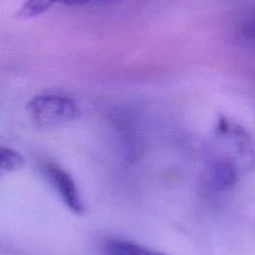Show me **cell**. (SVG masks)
Segmentation results:
<instances>
[{
    "label": "cell",
    "instance_id": "obj_1",
    "mask_svg": "<svg viewBox=\"0 0 255 255\" xmlns=\"http://www.w3.org/2000/svg\"><path fill=\"white\" fill-rule=\"evenodd\" d=\"M254 145L244 128L220 118L217 123L208 156V179L215 191L234 189L254 164Z\"/></svg>",
    "mask_w": 255,
    "mask_h": 255
},
{
    "label": "cell",
    "instance_id": "obj_2",
    "mask_svg": "<svg viewBox=\"0 0 255 255\" xmlns=\"http://www.w3.org/2000/svg\"><path fill=\"white\" fill-rule=\"evenodd\" d=\"M28 112L34 123L40 128L61 127L80 117L77 103L58 94L36 95L29 102Z\"/></svg>",
    "mask_w": 255,
    "mask_h": 255
},
{
    "label": "cell",
    "instance_id": "obj_3",
    "mask_svg": "<svg viewBox=\"0 0 255 255\" xmlns=\"http://www.w3.org/2000/svg\"><path fill=\"white\" fill-rule=\"evenodd\" d=\"M41 170L68 209L72 210L74 214H83L85 209L84 202L73 176L60 165L51 161L41 164Z\"/></svg>",
    "mask_w": 255,
    "mask_h": 255
},
{
    "label": "cell",
    "instance_id": "obj_4",
    "mask_svg": "<svg viewBox=\"0 0 255 255\" xmlns=\"http://www.w3.org/2000/svg\"><path fill=\"white\" fill-rule=\"evenodd\" d=\"M94 1H102V0H26L25 4L21 6L18 15L20 18L29 19L34 16L41 15L53 8L54 5H68V6H78L85 5V4L94 3Z\"/></svg>",
    "mask_w": 255,
    "mask_h": 255
},
{
    "label": "cell",
    "instance_id": "obj_5",
    "mask_svg": "<svg viewBox=\"0 0 255 255\" xmlns=\"http://www.w3.org/2000/svg\"><path fill=\"white\" fill-rule=\"evenodd\" d=\"M107 255H165L125 240H110L105 247Z\"/></svg>",
    "mask_w": 255,
    "mask_h": 255
},
{
    "label": "cell",
    "instance_id": "obj_6",
    "mask_svg": "<svg viewBox=\"0 0 255 255\" xmlns=\"http://www.w3.org/2000/svg\"><path fill=\"white\" fill-rule=\"evenodd\" d=\"M23 165V156L13 149L0 146V175L16 170Z\"/></svg>",
    "mask_w": 255,
    "mask_h": 255
}]
</instances>
